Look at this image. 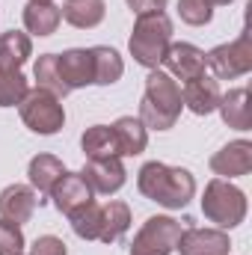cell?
Here are the masks:
<instances>
[{"instance_id": "6da1fadb", "label": "cell", "mask_w": 252, "mask_h": 255, "mask_svg": "<svg viewBox=\"0 0 252 255\" xmlns=\"http://www.w3.org/2000/svg\"><path fill=\"white\" fill-rule=\"evenodd\" d=\"M136 190L148 202H157L169 211H181L196 196V178L184 166H169V163H160V160H148L136 172Z\"/></svg>"}, {"instance_id": "7a4b0ae2", "label": "cell", "mask_w": 252, "mask_h": 255, "mask_svg": "<svg viewBox=\"0 0 252 255\" xmlns=\"http://www.w3.org/2000/svg\"><path fill=\"white\" fill-rule=\"evenodd\" d=\"M181 83L172 80L163 68H151L145 77V92L139 101V122L151 130H169L181 116Z\"/></svg>"}, {"instance_id": "3957f363", "label": "cell", "mask_w": 252, "mask_h": 255, "mask_svg": "<svg viewBox=\"0 0 252 255\" xmlns=\"http://www.w3.org/2000/svg\"><path fill=\"white\" fill-rule=\"evenodd\" d=\"M172 45V21L166 12H145L136 15L130 39H127V51L133 57V63H139L142 68H160L166 48Z\"/></svg>"}, {"instance_id": "277c9868", "label": "cell", "mask_w": 252, "mask_h": 255, "mask_svg": "<svg viewBox=\"0 0 252 255\" xmlns=\"http://www.w3.org/2000/svg\"><path fill=\"white\" fill-rule=\"evenodd\" d=\"M247 193L241 187H235L232 181L226 178H211L205 184V193H202V214L208 223H214V229H238L244 220H247Z\"/></svg>"}, {"instance_id": "5b68a950", "label": "cell", "mask_w": 252, "mask_h": 255, "mask_svg": "<svg viewBox=\"0 0 252 255\" xmlns=\"http://www.w3.org/2000/svg\"><path fill=\"white\" fill-rule=\"evenodd\" d=\"M18 116H21L24 125L30 128L33 133H39V136H54V133H60L63 125H65L63 101H60L57 95L39 89V86H33V89L21 98Z\"/></svg>"}, {"instance_id": "8992f818", "label": "cell", "mask_w": 252, "mask_h": 255, "mask_svg": "<svg viewBox=\"0 0 252 255\" xmlns=\"http://www.w3.org/2000/svg\"><path fill=\"white\" fill-rule=\"evenodd\" d=\"M181 232L184 229L175 217H166V214L148 217L130 241V255H172Z\"/></svg>"}, {"instance_id": "52a82bcc", "label": "cell", "mask_w": 252, "mask_h": 255, "mask_svg": "<svg viewBox=\"0 0 252 255\" xmlns=\"http://www.w3.org/2000/svg\"><path fill=\"white\" fill-rule=\"evenodd\" d=\"M208 68L214 71L217 80H238L252 71V36L244 30L235 42H223L211 48L208 54Z\"/></svg>"}, {"instance_id": "ba28073f", "label": "cell", "mask_w": 252, "mask_h": 255, "mask_svg": "<svg viewBox=\"0 0 252 255\" xmlns=\"http://www.w3.org/2000/svg\"><path fill=\"white\" fill-rule=\"evenodd\" d=\"M208 166H211V172L217 178H226V181L250 175L252 172V142L250 139H232V142H226L220 151L211 154Z\"/></svg>"}, {"instance_id": "9c48e42d", "label": "cell", "mask_w": 252, "mask_h": 255, "mask_svg": "<svg viewBox=\"0 0 252 255\" xmlns=\"http://www.w3.org/2000/svg\"><path fill=\"white\" fill-rule=\"evenodd\" d=\"M83 181L89 184V190L98 196H116L125 187L127 172L122 157H101V160H86V166L80 169Z\"/></svg>"}, {"instance_id": "30bf717a", "label": "cell", "mask_w": 252, "mask_h": 255, "mask_svg": "<svg viewBox=\"0 0 252 255\" xmlns=\"http://www.w3.org/2000/svg\"><path fill=\"white\" fill-rule=\"evenodd\" d=\"M160 65H163V71H166L172 80L187 83L193 77L205 74L208 57H205L202 48H196V45H190V42H172V45L166 48V57H163Z\"/></svg>"}, {"instance_id": "8fae6325", "label": "cell", "mask_w": 252, "mask_h": 255, "mask_svg": "<svg viewBox=\"0 0 252 255\" xmlns=\"http://www.w3.org/2000/svg\"><path fill=\"white\" fill-rule=\"evenodd\" d=\"M175 253L181 255H229L232 253V241H229V232L223 229H184L178 244H175Z\"/></svg>"}, {"instance_id": "7c38bea8", "label": "cell", "mask_w": 252, "mask_h": 255, "mask_svg": "<svg viewBox=\"0 0 252 255\" xmlns=\"http://www.w3.org/2000/svg\"><path fill=\"white\" fill-rule=\"evenodd\" d=\"M57 68L63 74V83L71 92L95 86V68H92V51L89 48H68L63 54H57Z\"/></svg>"}, {"instance_id": "4fadbf2b", "label": "cell", "mask_w": 252, "mask_h": 255, "mask_svg": "<svg viewBox=\"0 0 252 255\" xmlns=\"http://www.w3.org/2000/svg\"><path fill=\"white\" fill-rule=\"evenodd\" d=\"M220 95H223L220 92V80L211 77V74H199V77H193V80H187L181 86V101H184V107H187L190 113H196V116L217 113Z\"/></svg>"}, {"instance_id": "5bb4252c", "label": "cell", "mask_w": 252, "mask_h": 255, "mask_svg": "<svg viewBox=\"0 0 252 255\" xmlns=\"http://www.w3.org/2000/svg\"><path fill=\"white\" fill-rule=\"evenodd\" d=\"M36 205H39V193L30 184H9L0 190V217L15 226L30 223V217L36 214Z\"/></svg>"}, {"instance_id": "9a60e30c", "label": "cell", "mask_w": 252, "mask_h": 255, "mask_svg": "<svg viewBox=\"0 0 252 255\" xmlns=\"http://www.w3.org/2000/svg\"><path fill=\"white\" fill-rule=\"evenodd\" d=\"M51 199H54V208L65 214V217H71L77 208H83V205H89L92 199H95V193L89 190V184L83 181V175L80 172H68L65 169L63 178L54 184V190H51Z\"/></svg>"}, {"instance_id": "2e32d148", "label": "cell", "mask_w": 252, "mask_h": 255, "mask_svg": "<svg viewBox=\"0 0 252 255\" xmlns=\"http://www.w3.org/2000/svg\"><path fill=\"white\" fill-rule=\"evenodd\" d=\"M24 30L27 36H54L63 24V12L54 0H30L24 6Z\"/></svg>"}, {"instance_id": "e0dca14e", "label": "cell", "mask_w": 252, "mask_h": 255, "mask_svg": "<svg viewBox=\"0 0 252 255\" xmlns=\"http://www.w3.org/2000/svg\"><path fill=\"white\" fill-rule=\"evenodd\" d=\"M110 128H113V136H116L119 157H136V154L145 151V145H148V128L139 122V116H119Z\"/></svg>"}, {"instance_id": "ac0fdd59", "label": "cell", "mask_w": 252, "mask_h": 255, "mask_svg": "<svg viewBox=\"0 0 252 255\" xmlns=\"http://www.w3.org/2000/svg\"><path fill=\"white\" fill-rule=\"evenodd\" d=\"M223 122L235 130H250L252 128V110H250V89L247 86H235L226 95H220L217 104Z\"/></svg>"}, {"instance_id": "d6986e66", "label": "cell", "mask_w": 252, "mask_h": 255, "mask_svg": "<svg viewBox=\"0 0 252 255\" xmlns=\"http://www.w3.org/2000/svg\"><path fill=\"white\" fill-rule=\"evenodd\" d=\"M63 172H65L63 160H60L57 154H48V151L36 154V157L30 160V166H27V178H30V187L39 193V196H51L54 184L63 178Z\"/></svg>"}, {"instance_id": "ffe728a7", "label": "cell", "mask_w": 252, "mask_h": 255, "mask_svg": "<svg viewBox=\"0 0 252 255\" xmlns=\"http://www.w3.org/2000/svg\"><path fill=\"white\" fill-rule=\"evenodd\" d=\"M33 57V39L21 30H9L0 36V71H21Z\"/></svg>"}, {"instance_id": "44dd1931", "label": "cell", "mask_w": 252, "mask_h": 255, "mask_svg": "<svg viewBox=\"0 0 252 255\" xmlns=\"http://www.w3.org/2000/svg\"><path fill=\"white\" fill-rule=\"evenodd\" d=\"M60 12H63V21H68L71 27L95 30L107 15V3L104 0H65Z\"/></svg>"}, {"instance_id": "7402d4cb", "label": "cell", "mask_w": 252, "mask_h": 255, "mask_svg": "<svg viewBox=\"0 0 252 255\" xmlns=\"http://www.w3.org/2000/svg\"><path fill=\"white\" fill-rule=\"evenodd\" d=\"M130 229V208L122 199H110L101 205V244H119Z\"/></svg>"}, {"instance_id": "603a6c76", "label": "cell", "mask_w": 252, "mask_h": 255, "mask_svg": "<svg viewBox=\"0 0 252 255\" xmlns=\"http://www.w3.org/2000/svg\"><path fill=\"white\" fill-rule=\"evenodd\" d=\"M92 51V68H95V86H113L125 74V60L110 45H95Z\"/></svg>"}, {"instance_id": "cb8c5ba5", "label": "cell", "mask_w": 252, "mask_h": 255, "mask_svg": "<svg viewBox=\"0 0 252 255\" xmlns=\"http://www.w3.org/2000/svg\"><path fill=\"white\" fill-rule=\"evenodd\" d=\"M80 148L86 154V160H101V157H119L116 148V136L110 125H92L83 130L80 136Z\"/></svg>"}, {"instance_id": "d4e9b609", "label": "cell", "mask_w": 252, "mask_h": 255, "mask_svg": "<svg viewBox=\"0 0 252 255\" xmlns=\"http://www.w3.org/2000/svg\"><path fill=\"white\" fill-rule=\"evenodd\" d=\"M33 77H36V86H39V89L57 95L60 101L71 92L63 83V74H60V68H57V54H42V57L36 60V65H33Z\"/></svg>"}, {"instance_id": "484cf974", "label": "cell", "mask_w": 252, "mask_h": 255, "mask_svg": "<svg viewBox=\"0 0 252 255\" xmlns=\"http://www.w3.org/2000/svg\"><path fill=\"white\" fill-rule=\"evenodd\" d=\"M68 223H71V232H74L80 241H98V238H101V205L92 199L89 205L77 208V211L68 217Z\"/></svg>"}, {"instance_id": "4316f807", "label": "cell", "mask_w": 252, "mask_h": 255, "mask_svg": "<svg viewBox=\"0 0 252 255\" xmlns=\"http://www.w3.org/2000/svg\"><path fill=\"white\" fill-rule=\"evenodd\" d=\"M30 92V83L21 71H0V107H18Z\"/></svg>"}, {"instance_id": "83f0119b", "label": "cell", "mask_w": 252, "mask_h": 255, "mask_svg": "<svg viewBox=\"0 0 252 255\" xmlns=\"http://www.w3.org/2000/svg\"><path fill=\"white\" fill-rule=\"evenodd\" d=\"M178 18L190 27H205L214 18V3L211 0H178Z\"/></svg>"}, {"instance_id": "f1b7e54d", "label": "cell", "mask_w": 252, "mask_h": 255, "mask_svg": "<svg viewBox=\"0 0 252 255\" xmlns=\"http://www.w3.org/2000/svg\"><path fill=\"white\" fill-rule=\"evenodd\" d=\"M24 247H27V241H24L21 226L0 217V255H21Z\"/></svg>"}, {"instance_id": "f546056e", "label": "cell", "mask_w": 252, "mask_h": 255, "mask_svg": "<svg viewBox=\"0 0 252 255\" xmlns=\"http://www.w3.org/2000/svg\"><path fill=\"white\" fill-rule=\"evenodd\" d=\"M30 255H68V250H65V244L57 235H42V238L33 241Z\"/></svg>"}, {"instance_id": "4dcf8cb0", "label": "cell", "mask_w": 252, "mask_h": 255, "mask_svg": "<svg viewBox=\"0 0 252 255\" xmlns=\"http://www.w3.org/2000/svg\"><path fill=\"white\" fill-rule=\"evenodd\" d=\"M127 9L136 12V15H145V12H163L166 9V0H125Z\"/></svg>"}, {"instance_id": "1f68e13d", "label": "cell", "mask_w": 252, "mask_h": 255, "mask_svg": "<svg viewBox=\"0 0 252 255\" xmlns=\"http://www.w3.org/2000/svg\"><path fill=\"white\" fill-rule=\"evenodd\" d=\"M214 6H229V3H235V0H211Z\"/></svg>"}]
</instances>
